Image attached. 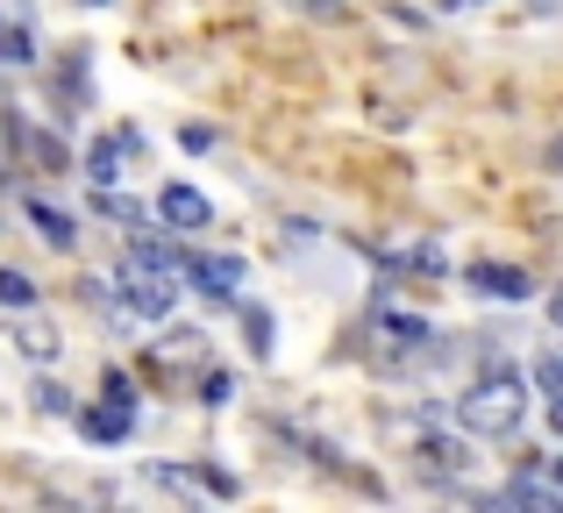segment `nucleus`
Wrapping results in <instances>:
<instances>
[{
  "mask_svg": "<svg viewBox=\"0 0 563 513\" xmlns=\"http://www.w3.org/2000/svg\"><path fill=\"white\" fill-rule=\"evenodd\" d=\"M528 414V371H514V364H493L485 378H471L464 400L450 406V421L464 435H485V443H507L514 428H521Z\"/></svg>",
  "mask_w": 563,
  "mask_h": 513,
  "instance_id": "1",
  "label": "nucleus"
},
{
  "mask_svg": "<svg viewBox=\"0 0 563 513\" xmlns=\"http://www.w3.org/2000/svg\"><path fill=\"white\" fill-rule=\"evenodd\" d=\"M122 306L129 314H143V321H165L172 306H179V271H165V264H143V257H129L122 250Z\"/></svg>",
  "mask_w": 563,
  "mask_h": 513,
  "instance_id": "2",
  "label": "nucleus"
},
{
  "mask_svg": "<svg viewBox=\"0 0 563 513\" xmlns=\"http://www.w3.org/2000/svg\"><path fill=\"white\" fill-rule=\"evenodd\" d=\"M186 278H192V292L214 300V306L243 300V257H200V250H186Z\"/></svg>",
  "mask_w": 563,
  "mask_h": 513,
  "instance_id": "3",
  "label": "nucleus"
},
{
  "mask_svg": "<svg viewBox=\"0 0 563 513\" xmlns=\"http://www.w3.org/2000/svg\"><path fill=\"white\" fill-rule=\"evenodd\" d=\"M157 222H165V228H207V222H214V208H207L200 186H179V179H172L165 193H157Z\"/></svg>",
  "mask_w": 563,
  "mask_h": 513,
  "instance_id": "4",
  "label": "nucleus"
},
{
  "mask_svg": "<svg viewBox=\"0 0 563 513\" xmlns=\"http://www.w3.org/2000/svg\"><path fill=\"white\" fill-rule=\"evenodd\" d=\"M464 286H478V292H493V300H536V278L528 271H514V264H464Z\"/></svg>",
  "mask_w": 563,
  "mask_h": 513,
  "instance_id": "5",
  "label": "nucleus"
},
{
  "mask_svg": "<svg viewBox=\"0 0 563 513\" xmlns=\"http://www.w3.org/2000/svg\"><path fill=\"white\" fill-rule=\"evenodd\" d=\"M136 150V129H114V136H100L93 150H86V179L93 186H114L122 179V157Z\"/></svg>",
  "mask_w": 563,
  "mask_h": 513,
  "instance_id": "6",
  "label": "nucleus"
},
{
  "mask_svg": "<svg viewBox=\"0 0 563 513\" xmlns=\"http://www.w3.org/2000/svg\"><path fill=\"white\" fill-rule=\"evenodd\" d=\"M129 428H136V406H122V400L86 406V414H79V435H86V443H129Z\"/></svg>",
  "mask_w": 563,
  "mask_h": 513,
  "instance_id": "7",
  "label": "nucleus"
},
{
  "mask_svg": "<svg viewBox=\"0 0 563 513\" xmlns=\"http://www.w3.org/2000/svg\"><path fill=\"white\" fill-rule=\"evenodd\" d=\"M421 471H428V478H456V471H471L464 428H456V435H428V443H421Z\"/></svg>",
  "mask_w": 563,
  "mask_h": 513,
  "instance_id": "8",
  "label": "nucleus"
},
{
  "mask_svg": "<svg viewBox=\"0 0 563 513\" xmlns=\"http://www.w3.org/2000/svg\"><path fill=\"white\" fill-rule=\"evenodd\" d=\"M22 214L36 222V236L51 243V250H71V243H79V222H71V214H57L51 200H36V193H29V200H22Z\"/></svg>",
  "mask_w": 563,
  "mask_h": 513,
  "instance_id": "9",
  "label": "nucleus"
},
{
  "mask_svg": "<svg viewBox=\"0 0 563 513\" xmlns=\"http://www.w3.org/2000/svg\"><path fill=\"white\" fill-rule=\"evenodd\" d=\"M378 335H385L393 349H421V343H428L435 328H428L421 314H399V306H385V314H378Z\"/></svg>",
  "mask_w": 563,
  "mask_h": 513,
  "instance_id": "10",
  "label": "nucleus"
},
{
  "mask_svg": "<svg viewBox=\"0 0 563 513\" xmlns=\"http://www.w3.org/2000/svg\"><path fill=\"white\" fill-rule=\"evenodd\" d=\"M0 306H14V314H29V306H36V286H29V271L0 264Z\"/></svg>",
  "mask_w": 563,
  "mask_h": 513,
  "instance_id": "11",
  "label": "nucleus"
},
{
  "mask_svg": "<svg viewBox=\"0 0 563 513\" xmlns=\"http://www.w3.org/2000/svg\"><path fill=\"white\" fill-rule=\"evenodd\" d=\"M243 328H250V357H272V314H264V306H243Z\"/></svg>",
  "mask_w": 563,
  "mask_h": 513,
  "instance_id": "12",
  "label": "nucleus"
},
{
  "mask_svg": "<svg viewBox=\"0 0 563 513\" xmlns=\"http://www.w3.org/2000/svg\"><path fill=\"white\" fill-rule=\"evenodd\" d=\"M22 357H29V364H51V357H57V335L43 328V321H29V328H22Z\"/></svg>",
  "mask_w": 563,
  "mask_h": 513,
  "instance_id": "13",
  "label": "nucleus"
},
{
  "mask_svg": "<svg viewBox=\"0 0 563 513\" xmlns=\"http://www.w3.org/2000/svg\"><path fill=\"white\" fill-rule=\"evenodd\" d=\"M29 57H36L29 29H0V65H29Z\"/></svg>",
  "mask_w": 563,
  "mask_h": 513,
  "instance_id": "14",
  "label": "nucleus"
},
{
  "mask_svg": "<svg viewBox=\"0 0 563 513\" xmlns=\"http://www.w3.org/2000/svg\"><path fill=\"white\" fill-rule=\"evenodd\" d=\"M528 378H536V386H542V392H550V400H556V392H563V357H542V364H536V371H528Z\"/></svg>",
  "mask_w": 563,
  "mask_h": 513,
  "instance_id": "15",
  "label": "nucleus"
},
{
  "mask_svg": "<svg viewBox=\"0 0 563 513\" xmlns=\"http://www.w3.org/2000/svg\"><path fill=\"white\" fill-rule=\"evenodd\" d=\"M36 406H43V414H71V392H65V386H51V378H43V386H36Z\"/></svg>",
  "mask_w": 563,
  "mask_h": 513,
  "instance_id": "16",
  "label": "nucleus"
},
{
  "mask_svg": "<svg viewBox=\"0 0 563 513\" xmlns=\"http://www.w3.org/2000/svg\"><path fill=\"white\" fill-rule=\"evenodd\" d=\"M229 392H235L229 371H207V378H200V400H207V406H229Z\"/></svg>",
  "mask_w": 563,
  "mask_h": 513,
  "instance_id": "17",
  "label": "nucleus"
},
{
  "mask_svg": "<svg viewBox=\"0 0 563 513\" xmlns=\"http://www.w3.org/2000/svg\"><path fill=\"white\" fill-rule=\"evenodd\" d=\"M542 165H550V171H556V179H563V136L550 143V157H542Z\"/></svg>",
  "mask_w": 563,
  "mask_h": 513,
  "instance_id": "18",
  "label": "nucleus"
},
{
  "mask_svg": "<svg viewBox=\"0 0 563 513\" xmlns=\"http://www.w3.org/2000/svg\"><path fill=\"white\" fill-rule=\"evenodd\" d=\"M550 428L563 435V392H556V400H550Z\"/></svg>",
  "mask_w": 563,
  "mask_h": 513,
  "instance_id": "19",
  "label": "nucleus"
},
{
  "mask_svg": "<svg viewBox=\"0 0 563 513\" xmlns=\"http://www.w3.org/2000/svg\"><path fill=\"white\" fill-rule=\"evenodd\" d=\"M550 321H556V328H563V292H550Z\"/></svg>",
  "mask_w": 563,
  "mask_h": 513,
  "instance_id": "20",
  "label": "nucleus"
},
{
  "mask_svg": "<svg viewBox=\"0 0 563 513\" xmlns=\"http://www.w3.org/2000/svg\"><path fill=\"white\" fill-rule=\"evenodd\" d=\"M86 8H108V0H86Z\"/></svg>",
  "mask_w": 563,
  "mask_h": 513,
  "instance_id": "21",
  "label": "nucleus"
}]
</instances>
